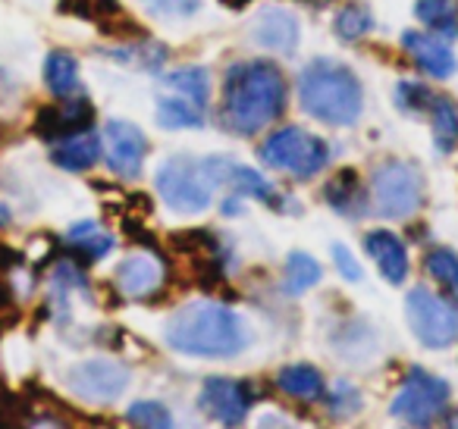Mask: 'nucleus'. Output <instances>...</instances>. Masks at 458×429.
<instances>
[{
    "instance_id": "obj_1",
    "label": "nucleus",
    "mask_w": 458,
    "mask_h": 429,
    "mask_svg": "<svg viewBox=\"0 0 458 429\" xmlns=\"http://www.w3.org/2000/svg\"><path fill=\"white\" fill-rule=\"evenodd\" d=\"M286 110V76L270 60H245L226 70L220 120L229 132L255 135Z\"/></svg>"
},
{
    "instance_id": "obj_2",
    "label": "nucleus",
    "mask_w": 458,
    "mask_h": 429,
    "mask_svg": "<svg viewBox=\"0 0 458 429\" xmlns=\"http://www.w3.org/2000/svg\"><path fill=\"white\" fill-rule=\"evenodd\" d=\"M164 339L173 351L191 358H233L249 348L251 329L226 304L191 301L166 320Z\"/></svg>"
},
{
    "instance_id": "obj_3",
    "label": "nucleus",
    "mask_w": 458,
    "mask_h": 429,
    "mask_svg": "<svg viewBox=\"0 0 458 429\" xmlns=\"http://www.w3.org/2000/svg\"><path fill=\"white\" fill-rule=\"evenodd\" d=\"M299 97L308 116L324 126H352L364 107V88L345 63L318 57L301 70Z\"/></svg>"
},
{
    "instance_id": "obj_4",
    "label": "nucleus",
    "mask_w": 458,
    "mask_h": 429,
    "mask_svg": "<svg viewBox=\"0 0 458 429\" xmlns=\"http://www.w3.org/2000/svg\"><path fill=\"white\" fill-rule=\"evenodd\" d=\"M229 166L233 160L220 157V154L204 160L170 157L157 170V191L166 207L179 210V214H201L214 201V191L226 185Z\"/></svg>"
},
{
    "instance_id": "obj_5",
    "label": "nucleus",
    "mask_w": 458,
    "mask_h": 429,
    "mask_svg": "<svg viewBox=\"0 0 458 429\" xmlns=\"http://www.w3.org/2000/svg\"><path fill=\"white\" fill-rule=\"evenodd\" d=\"M261 160L295 179H311L330 164V147L324 139L305 132V129L286 126L267 135V141L261 145Z\"/></svg>"
},
{
    "instance_id": "obj_6",
    "label": "nucleus",
    "mask_w": 458,
    "mask_h": 429,
    "mask_svg": "<svg viewBox=\"0 0 458 429\" xmlns=\"http://www.w3.org/2000/svg\"><path fill=\"white\" fill-rule=\"evenodd\" d=\"M370 195L383 216L408 220L424 207V176L411 160H389L374 170Z\"/></svg>"
},
{
    "instance_id": "obj_7",
    "label": "nucleus",
    "mask_w": 458,
    "mask_h": 429,
    "mask_svg": "<svg viewBox=\"0 0 458 429\" xmlns=\"http://www.w3.org/2000/svg\"><path fill=\"white\" fill-rule=\"evenodd\" d=\"M405 316L424 348H449L458 339V307L452 298L430 289H411L405 298Z\"/></svg>"
},
{
    "instance_id": "obj_8",
    "label": "nucleus",
    "mask_w": 458,
    "mask_h": 429,
    "mask_svg": "<svg viewBox=\"0 0 458 429\" xmlns=\"http://www.w3.org/2000/svg\"><path fill=\"white\" fill-rule=\"evenodd\" d=\"M445 401H449V383L439 379L437 373L411 366L408 376L402 379V389L395 391L389 410L395 420H405L411 426H430L445 410Z\"/></svg>"
},
{
    "instance_id": "obj_9",
    "label": "nucleus",
    "mask_w": 458,
    "mask_h": 429,
    "mask_svg": "<svg viewBox=\"0 0 458 429\" xmlns=\"http://www.w3.org/2000/svg\"><path fill=\"white\" fill-rule=\"evenodd\" d=\"M70 385L82 401L91 404H110L126 391L129 370L120 360L110 358H91L82 360L70 370Z\"/></svg>"
},
{
    "instance_id": "obj_10",
    "label": "nucleus",
    "mask_w": 458,
    "mask_h": 429,
    "mask_svg": "<svg viewBox=\"0 0 458 429\" xmlns=\"http://www.w3.org/2000/svg\"><path fill=\"white\" fill-rule=\"evenodd\" d=\"M198 408L208 416H214L216 423H223V426H239L249 416L251 389L242 379L210 376L204 379L201 391H198Z\"/></svg>"
},
{
    "instance_id": "obj_11",
    "label": "nucleus",
    "mask_w": 458,
    "mask_h": 429,
    "mask_svg": "<svg viewBox=\"0 0 458 429\" xmlns=\"http://www.w3.org/2000/svg\"><path fill=\"white\" fill-rule=\"evenodd\" d=\"M148 141L139 126L126 120H110L104 126V160L120 179H139Z\"/></svg>"
},
{
    "instance_id": "obj_12",
    "label": "nucleus",
    "mask_w": 458,
    "mask_h": 429,
    "mask_svg": "<svg viewBox=\"0 0 458 429\" xmlns=\"http://www.w3.org/2000/svg\"><path fill=\"white\" fill-rule=\"evenodd\" d=\"M114 282L120 289L123 298H132V301H145L154 298L166 282V266L154 254H132L126 257L114 273Z\"/></svg>"
},
{
    "instance_id": "obj_13",
    "label": "nucleus",
    "mask_w": 458,
    "mask_h": 429,
    "mask_svg": "<svg viewBox=\"0 0 458 429\" xmlns=\"http://www.w3.org/2000/svg\"><path fill=\"white\" fill-rule=\"evenodd\" d=\"M402 51L411 57V63L418 66L420 72H427V76H433V79H449V76H455V70H458L455 54H452L449 45H445L443 38H437L433 32H414V29H408V32L402 35Z\"/></svg>"
},
{
    "instance_id": "obj_14",
    "label": "nucleus",
    "mask_w": 458,
    "mask_h": 429,
    "mask_svg": "<svg viewBox=\"0 0 458 429\" xmlns=\"http://www.w3.org/2000/svg\"><path fill=\"white\" fill-rule=\"evenodd\" d=\"M251 41L274 54H293L299 47V20L283 7H264L251 20Z\"/></svg>"
},
{
    "instance_id": "obj_15",
    "label": "nucleus",
    "mask_w": 458,
    "mask_h": 429,
    "mask_svg": "<svg viewBox=\"0 0 458 429\" xmlns=\"http://www.w3.org/2000/svg\"><path fill=\"white\" fill-rule=\"evenodd\" d=\"M91 120H95V107L89 101H66L57 104V107H45L38 116H35V132L41 139H64V135L82 132V129H91Z\"/></svg>"
},
{
    "instance_id": "obj_16",
    "label": "nucleus",
    "mask_w": 458,
    "mask_h": 429,
    "mask_svg": "<svg viewBox=\"0 0 458 429\" xmlns=\"http://www.w3.org/2000/svg\"><path fill=\"white\" fill-rule=\"evenodd\" d=\"M364 248H368V254L374 257V264L380 266L386 282H393V285L405 282L408 251H405V245H402L399 235L386 232V229H374V232H368V239H364Z\"/></svg>"
},
{
    "instance_id": "obj_17",
    "label": "nucleus",
    "mask_w": 458,
    "mask_h": 429,
    "mask_svg": "<svg viewBox=\"0 0 458 429\" xmlns=\"http://www.w3.org/2000/svg\"><path fill=\"white\" fill-rule=\"evenodd\" d=\"M98 157H101V139H98L91 129L64 135V139H57V145L51 147V160L70 172L91 170V166L98 164Z\"/></svg>"
},
{
    "instance_id": "obj_18",
    "label": "nucleus",
    "mask_w": 458,
    "mask_h": 429,
    "mask_svg": "<svg viewBox=\"0 0 458 429\" xmlns=\"http://www.w3.org/2000/svg\"><path fill=\"white\" fill-rule=\"evenodd\" d=\"M324 198L339 216H349V220H361L368 210H364V191H361V182H358V172L355 170H339L336 176L327 182L324 189Z\"/></svg>"
},
{
    "instance_id": "obj_19",
    "label": "nucleus",
    "mask_w": 458,
    "mask_h": 429,
    "mask_svg": "<svg viewBox=\"0 0 458 429\" xmlns=\"http://www.w3.org/2000/svg\"><path fill=\"white\" fill-rule=\"evenodd\" d=\"M276 385H280L289 398H295V401H305V404L320 401V398L327 395L324 376H320V370H318V366H311V364L283 366L280 376H276Z\"/></svg>"
},
{
    "instance_id": "obj_20",
    "label": "nucleus",
    "mask_w": 458,
    "mask_h": 429,
    "mask_svg": "<svg viewBox=\"0 0 458 429\" xmlns=\"http://www.w3.org/2000/svg\"><path fill=\"white\" fill-rule=\"evenodd\" d=\"M66 248H70L72 257L82 260H101L104 254L114 251V235L95 220H82L76 226H70L66 232Z\"/></svg>"
},
{
    "instance_id": "obj_21",
    "label": "nucleus",
    "mask_w": 458,
    "mask_h": 429,
    "mask_svg": "<svg viewBox=\"0 0 458 429\" xmlns=\"http://www.w3.org/2000/svg\"><path fill=\"white\" fill-rule=\"evenodd\" d=\"M427 116L433 122V145H437V151L452 154L458 145V104L449 95H437Z\"/></svg>"
},
{
    "instance_id": "obj_22",
    "label": "nucleus",
    "mask_w": 458,
    "mask_h": 429,
    "mask_svg": "<svg viewBox=\"0 0 458 429\" xmlns=\"http://www.w3.org/2000/svg\"><path fill=\"white\" fill-rule=\"evenodd\" d=\"M104 57L116 60V63H129V66H135V70L157 72V70H164V63H166V47L154 45V41H145V38H132V45L107 47Z\"/></svg>"
},
{
    "instance_id": "obj_23",
    "label": "nucleus",
    "mask_w": 458,
    "mask_h": 429,
    "mask_svg": "<svg viewBox=\"0 0 458 429\" xmlns=\"http://www.w3.org/2000/svg\"><path fill=\"white\" fill-rule=\"evenodd\" d=\"M414 16L439 38H458V0H418Z\"/></svg>"
},
{
    "instance_id": "obj_24",
    "label": "nucleus",
    "mask_w": 458,
    "mask_h": 429,
    "mask_svg": "<svg viewBox=\"0 0 458 429\" xmlns=\"http://www.w3.org/2000/svg\"><path fill=\"white\" fill-rule=\"evenodd\" d=\"M45 82L57 97H70L79 91V63L66 51H51L45 60Z\"/></svg>"
},
{
    "instance_id": "obj_25",
    "label": "nucleus",
    "mask_w": 458,
    "mask_h": 429,
    "mask_svg": "<svg viewBox=\"0 0 458 429\" xmlns=\"http://www.w3.org/2000/svg\"><path fill=\"white\" fill-rule=\"evenodd\" d=\"M157 122L164 129H195L204 126V110L198 104H191L182 95L160 97L157 104Z\"/></svg>"
},
{
    "instance_id": "obj_26",
    "label": "nucleus",
    "mask_w": 458,
    "mask_h": 429,
    "mask_svg": "<svg viewBox=\"0 0 458 429\" xmlns=\"http://www.w3.org/2000/svg\"><path fill=\"white\" fill-rule=\"evenodd\" d=\"M424 270L445 291V298L458 304V254L452 248H430L424 257Z\"/></svg>"
},
{
    "instance_id": "obj_27",
    "label": "nucleus",
    "mask_w": 458,
    "mask_h": 429,
    "mask_svg": "<svg viewBox=\"0 0 458 429\" xmlns=\"http://www.w3.org/2000/svg\"><path fill=\"white\" fill-rule=\"evenodd\" d=\"M226 185H229V191H233V195H239V198H255V201L276 204L274 185H270L258 170H251V166L233 164V166H229Z\"/></svg>"
},
{
    "instance_id": "obj_28",
    "label": "nucleus",
    "mask_w": 458,
    "mask_h": 429,
    "mask_svg": "<svg viewBox=\"0 0 458 429\" xmlns=\"http://www.w3.org/2000/svg\"><path fill=\"white\" fill-rule=\"evenodd\" d=\"M320 282V264L311 257V254L305 251H293L286 260V282H283V289L289 291V295H305L308 289H314V285Z\"/></svg>"
},
{
    "instance_id": "obj_29",
    "label": "nucleus",
    "mask_w": 458,
    "mask_h": 429,
    "mask_svg": "<svg viewBox=\"0 0 458 429\" xmlns=\"http://www.w3.org/2000/svg\"><path fill=\"white\" fill-rule=\"evenodd\" d=\"M166 85H170L176 95L189 97L191 104H198V107H208V97H210V85H208V70H201V66H182V70L170 72L166 76Z\"/></svg>"
},
{
    "instance_id": "obj_30",
    "label": "nucleus",
    "mask_w": 458,
    "mask_h": 429,
    "mask_svg": "<svg viewBox=\"0 0 458 429\" xmlns=\"http://www.w3.org/2000/svg\"><path fill=\"white\" fill-rule=\"evenodd\" d=\"M333 29L343 41H361L374 29V16L364 4H345L333 20Z\"/></svg>"
},
{
    "instance_id": "obj_31",
    "label": "nucleus",
    "mask_w": 458,
    "mask_h": 429,
    "mask_svg": "<svg viewBox=\"0 0 458 429\" xmlns=\"http://www.w3.org/2000/svg\"><path fill=\"white\" fill-rule=\"evenodd\" d=\"M437 91H430L424 82H399L395 85V107L408 116H427Z\"/></svg>"
},
{
    "instance_id": "obj_32",
    "label": "nucleus",
    "mask_w": 458,
    "mask_h": 429,
    "mask_svg": "<svg viewBox=\"0 0 458 429\" xmlns=\"http://www.w3.org/2000/svg\"><path fill=\"white\" fill-rule=\"evenodd\" d=\"M126 423H132V426H148V429H166V426H173V416L160 401H135V404H129V410H126Z\"/></svg>"
},
{
    "instance_id": "obj_33",
    "label": "nucleus",
    "mask_w": 458,
    "mask_h": 429,
    "mask_svg": "<svg viewBox=\"0 0 458 429\" xmlns=\"http://www.w3.org/2000/svg\"><path fill=\"white\" fill-rule=\"evenodd\" d=\"M141 7L160 20H189L201 10V0H141Z\"/></svg>"
},
{
    "instance_id": "obj_34",
    "label": "nucleus",
    "mask_w": 458,
    "mask_h": 429,
    "mask_svg": "<svg viewBox=\"0 0 458 429\" xmlns=\"http://www.w3.org/2000/svg\"><path fill=\"white\" fill-rule=\"evenodd\" d=\"M327 404H330L336 414H355V410H361V391L352 383H345V379H339V383H333L330 395H327Z\"/></svg>"
},
{
    "instance_id": "obj_35",
    "label": "nucleus",
    "mask_w": 458,
    "mask_h": 429,
    "mask_svg": "<svg viewBox=\"0 0 458 429\" xmlns=\"http://www.w3.org/2000/svg\"><path fill=\"white\" fill-rule=\"evenodd\" d=\"M333 260H336V270L343 273V279H349V282H361L364 279L361 266H358V260L352 257V251L345 245H333Z\"/></svg>"
},
{
    "instance_id": "obj_36",
    "label": "nucleus",
    "mask_w": 458,
    "mask_h": 429,
    "mask_svg": "<svg viewBox=\"0 0 458 429\" xmlns=\"http://www.w3.org/2000/svg\"><path fill=\"white\" fill-rule=\"evenodd\" d=\"M20 264H22V254L0 241V273H10L13 266H20Z\"/></svg>"
},
{
    "instance_id": "obj_37",
    "label": "nucleus",
    "mask_w": 458,
    "mask_h": 429,
    "mask_svg": "<svg viewBox=\"0 0 458 429\" xmlns=\"http://www.w3.org/2000/svg\"><path fill=\"white\" fill-rule=\"evenodd\" d=\"M10 220H13V214H10V207H7V204H0V229L10 226Z\"/></svg>"
},
{
    "instance_id": "obj_38",
    "label": "nucleus",
    "mask_w": 458,
    "mask_h": 429,
    "mask_svg": "<svg viewBox=\"0 0 458 429\" xmlns=\"http://www.w3.org/2000/svg\"><path fill=\"white\" fill-rule=\"evenodd\" d=\"M445 426H458V410H452V414L445 416Z\"/></svg>"
}]
</instances>
